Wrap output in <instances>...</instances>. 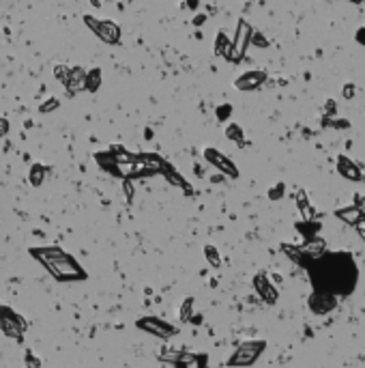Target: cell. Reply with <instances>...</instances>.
Here are the masks:
<instances>
[{"label": "cell", "mask_w": 365, "mask_h": 368, "mask_svg": "<svg viewBox=\"0 0 365 368\" xmlns=\"http://www.w3.org/2000/svg\"><path fill=\"white\" fill-rule=\"evenodd\" d=\"M31 256H34L58 282H78L86 280V271L73 256H69L63 248L58 246H43L31 248Z\"/></svg>", "instance_id": "1"}, {"label": "cell", "mask_w": 365, "mask_h": 368, "mask_svg": "<svg viewBox=\"0 0 365 368\" xmlns=\"http://www.w3.org/2000/svg\"><path fill=\"white\" fill-rule=\"evenodd\" d=\"M84 24H86L91 31L101 39L108 46H118L121 43V26H118L114 19H97L93 16H84Z\"/></svg>", "instance_id": "2"}, {"label": "cell", "mask_w": 365, "mask_h": 368, "mask_svg": "<svg viewBox=\"0 0 365 368\" xmlns=\"http://www.w3.org/2000/svg\"><path fill=\"white\" fill-rule=\"evenodd\" d=\"M0 330L7 338L13 340H22V334L26 330V321L7 306H0Z\"/></svg>", "instance_id": "3"}, {"label": "cell", "mask_w": 365, "mask_h": 368, "mask_svg": "<svg viewBox=\"0 0 365 368\" xmlns=\"http://www.w3.org/2000/svg\"><path fill=\"white\" fill-rule=\"evenodd\" d=\"M136 325H138V330L146 332V334H151V336L163 338V340H168V338L178 334V327L170 325V323L157 319V317H142V319L136 321Z\"/></svg>", "instance_id": "4"}, {"label": "cell", "mask_w": 365, "mask_h": 368, "mask_svg": "<svg viewBox=\"0 0 365 368\" xmlns=\"http://www.w3.org/2000/svg\"><path fill=\"white\" fill-rule=\"evenodd\" d=\"M262 342H245V345H241L237 349V353H234L232 357H230V362L228 364L230 366H247V364H252L254 360L258 357V353L262 351Z\"/></svg>", "instance_id": "5"}, {"label": "cell", "mask_w": 365, "mask_h": 368, "mask_svg": "<svg viewBox=\"0 0 365 368\" xmlns=\"http://www.w3.org/2000/svg\"><path fill=\"white\" fill-rule=\"evenodd\" d=\"M249 37H252V28H249V24H247V22H238L237 37H234L232 48H230V54H228V58H230V61H234V63H237L238 58L243 56L245 48H247V43H249Z\"/></svg>", "instance_id": "6"}, {"label": "cell", "mask_w": 365, "mask_h": 368, "mask_svg": "<svg viewBox=\"0 0 365 368\" xmlns=\"http://www.w3.org/2000/svg\"><path fill=\"white\" fill-rule=\"evenodd\" d=\"M161 362H172L176 366H202L204 364V357L196 355L191 351H170V353H161L159 355Z\"/></svg>", "instance_id": "7"}, {"label": "cell", "mask_w": 365, "mask_h": 368, "mask_svg": "<svg viewBox=\"0 0 365 368\" xmlns=\"http://www.w3.org/2000/svg\"><path fill=\"white\" fill-rule=\"evenodd\" d=\"M204 160H206L208 164H213L217 170L226 172L228 177H237L238 175V170L234 168V164L230 162L226 155H222L219 151H215V149H206V151H204Z\"/></svg>", "instance_id": "8"}, {"label": "cell", "mask_w": 365, "mask_h": 368, "mask_svg": "<svg viewBox=\"0 0 365 368\" xmlns=\"http://www.w3.org/2000/svg\"><path fill=\"white\" fill-rule=\"evenodd\" d=\"M86 78H88V71H84L82 67H73V69H69L67 80L63 84L67 86V91L71 93V95H76V93L86 91Z\"/></svg>", "instance_id": "9"}, {"label": "cell", "mask_w": 365, "mask_h": 368, "mask_svg": "<svg viewBox=\"0 0 365 368\" xmlns=\"http://www.w3.org/2000/svg\"><path fill=\"white\" fill-rule=\"evenodd\" d=\"M138 157H140V160H142L144 164H148V166H151L155 172H161V175L170 168V164L163 160L161 155H157V153H142V155H138Z\"/></svg>", "instance_id": "10"}, {"label": "cell", "mask_w": 365, "mask_h": 368, "mask_svg": "<svg viewBox=\"0 0 365 368\" xmlns=\"http://www.w3.org/2000/svg\"><path fill=\"white\" fill-rule=\"evenodd\" d=\"M260 82H262V73H258V71L245 73L243 78L237 80V88H241V91H252V88H256Z\"/></svg>", "instance_id": "11"}, {"label": "cell", "mask_w": 365, "mask_h": 368, "mask_svg": "<svg viewBox=\"0 0 365 368\" xmlns=\"http://www.w3.org/2000/svg\"><path fill=\"white\" fill-rule=\"evenodd\" d=\"M28 179H31V185L39 187L43 181H46V168H43L41 164H32L31 172H28Z\"/></svg>", "instance_id": "12"}, {"label": "cell", "mask_w": 365, "mask_h": 368, "mask_svg": "<svg viewBox=\"0 0 365 368\" xmlns=\"http://www.w3.org/2000/svg\"><path fill=\"white\" fill-rule=\"evenodd\" d=\"M230 48H232V41L226 37V33H219L217 34V43H215V52H217L219 56H228Z\"/></svg>", "instance_id": "13"}, {"label": "cell", "mask_w": 365, "mask_h": 368, "mask_svg": "<svg viewBox=\"0 0 365 368\" xmlns=\"http://www.w3.org/2000/svg\"><path fill=\"white\" fill-rule=\"evenodd\" d=\"M163 175H166V179H168V181H170V183H172V185H178V187H181V190H189V183H187V181H185V179H183L181 175H178V172H176V170H174V168H172V166H170V168H168V170H166V172H163Z\"/></svg>", "instance_id": "14"}, {"label": "cell", "mask_w": 365, "mask_h": 368, "mask_svg": "<svg viewBox=\"0 0 365 368\" xmlns=\"http://www.w3.org/2000/svg\"><path fill=\"white\" fill-rule=\"evenodd\" d=\"M99 86H101V69H93V71H88L86 78V91L95 93Z\"/></svg>", "instance_id": "15"}, {"label": "cell", "mask_w": 365, "mask_h": 368, "mask_svg": "<svg viewBox=\"0 0 365 368\" xmlns=\"http://www.w3.org/2000/svg\"><path fill=\"white\" fill-rule=\"evenodd\" d=\"M95 160L99 162V166L101 168H106V170L110 172V175H112V168H114V153L112 151H108V153H97V155H95Z\"/></svg>", "instance_id": "16"}, {"label": "cell", "mask_w": 365, "mask_h": 368, "mask_svg": "<svg viewBox=\"0 0 365 368\" xmlns=\"http://www.w3.org/2000/svg\"><path fill=\"white\" fill-rule=\"evenodd\" d=\"M256 288L267 301H275V291L264 282V278H256Z\"/></svg>", "instance_id": "17"}, {"label": "cell", "mask_w": 365, "mask_h": 368, "mask_svg": "<svg viewBox=\"0 0 365 368\" xmlns=\"http://www.w3.org/2000/svg\"><path fill=\"white\" fill-rule=\"evenodd\" d=\"M204 256H206L208 265H213V267L222 265V258H219V252H217V248H215V246H206V248H204Z\"/></svg>", "instance_id": "18"}, {"label": "cell", "mask_w": 365, "mask_h": 368, "mask_svg": "<svg viewBox=\"0 0 365 368\" xmlns=\"http://www.w3.org/2000/svg\"><path fill=\"white\" fill-rule=\"evenodd\" d=\"M191 315H193V300L191 297H185V301L181 306V321L183 323L191 321Z\"/></svg>", "instance_id": "19"}, {"label": "cell", "mask_w": 365, "mask_h": 368, "mask_svg": "<svg viewBox=\"0 0 365 368\" xmlns=\"http://www.w3.org/2000/svg\"><path fill=\"white\" fill-rule=\"evenodd\" d=\"M61 106V101H58L56 97H49L48 101H43L41 106H39V112H43V114H48V112H52V110H56V108Z\"/></svg>", "instance_id": "20"}, {"label": "cell", "mask_w": 365, "mask_h": 368, "mask_svg": "<svg viewBox=\"0 0 365 368\" xmlns=\"http://www.w3.org/2000/svg\"><path fill=\"white\" fill-rule=\"evenodd\" d=\"M123 190H125V194H127V201L131 202V201H133V196H136V190H133V181H131V177H123Z\"/></svg>", "instance_id": "21"}, {"label": "cell", "mask_w": 365, "mask_h": 368, "mask_svg": "<svg viewBox=\"0 0 365 368\" xmlns=\"http://www.w3.org/2000/svg\"><path fill=\"white\" fill-rule=\"evenodd\" d=\"M67 73H69V67H64V65H56V67H54V78H56L58 82L67 80Z\"/></svg>", "instance_id": "22"}, {"label": "cell", "mask_w": 365, "mask_h": 368, "mask_svg": "<svg viewBox=\"0 0 365 368\" xmlns=\"http://www.w3.org/2000/svg\"><path fill=\"white\" fill-rule=\"evenodd\" d=\"M226 136L232 138V140H237V142H243V134H241V129H238V125H230Z\"/></svg>", "instance_id": "23"}, {"label": "cell", "mask_w": 365, "mask_h": 368, "mask_svg": "<svg viewBox=\"0 0 365 368\" xmlns=\"http://www.w3.org/2000/svg\"><path fill=\"white\" fill-rule=\"evenodd\" d=\"M26 364L28 366H41V360H39V357H34L32 353H28V355H26Z\"/></svg>", "instance_id": "24"}, {"label": "cell", "mask_w": 365, "mask_h": 368, "mask_svg": "<svg viewBox=\"0 0 365 368\" xmlns=\"http://www.w3.org/2000/svg\"><path fill=\"white\" fill-rule=\"evenodd\" d=\"M7 134H9V121L7 118H0V138L7 136Z\"/></svg>", "instance_id": "25"}, {"label": "cell", "mask_w": 365, "mask_h": 368, "mask_svg": "<svg viewBox=\"0 0 365 368\" xmlns=\"http://www.w3.org/2000/svg\"><path fill=\"white\" fill-rule=\"evenodd\" d=\"M228 114H230V106H222L219 108V112H217V117L223 118V117H228Z\"/></svg>", "instance_id": "26"}, {"label": "cell", "mask_w": 365, "mask_h": 368, "mask_svg": "<svg viewBox=\"0 0 365 368\" xmlns=\"http://www.w3.org/2000/svg\"><path fill=\"white\" fill-rule=\"evenodd\" d=\"M202 22H204V17H202V16H198L196 19H193V24H196V26H200V24H202Z\"/></svg>", "instance_id": "27"}]
</instances>
